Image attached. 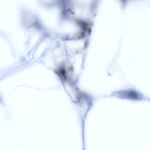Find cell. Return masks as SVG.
Listing matches in <instances>:
<instances>
[{"instance_id": "6da1fadb", "label": "cell", "mask_w": 150, "mask_h": 150, "mask_svg": "<svg viewBox=\"0 0 150 150\" xmlns=\"http://www.w3.org/2000/svg\"><path fill=\"white\" fill-rule=\"evenodd\" d=\"M119 97L124 99L139 100L142 98L140 94L133 90H126L118 93Z\"/></svg>"}]
</instances>
